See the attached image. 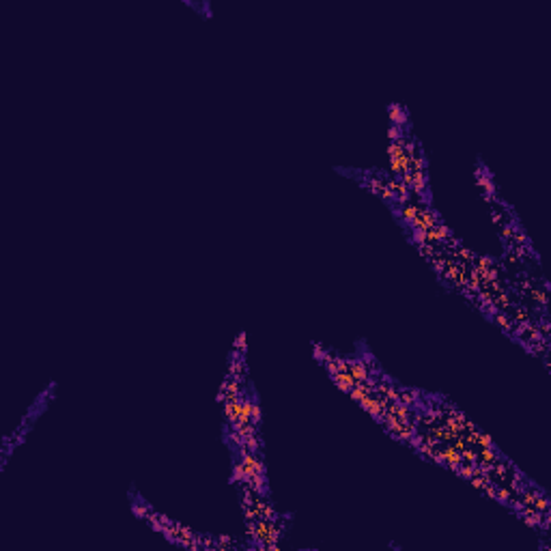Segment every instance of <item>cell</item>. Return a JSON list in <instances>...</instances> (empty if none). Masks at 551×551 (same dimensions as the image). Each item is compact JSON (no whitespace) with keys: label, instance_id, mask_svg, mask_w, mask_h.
I'll list each match as a JSON object with an SVG mask.
<instances>
[{"label":"cell","instance_id":"cell-1","mask_svg":"<svg viewBox=\"0 0 551 551\" xmlns=\"http://www.w3.org/2000/svg\"><path fill=\"white\" fill-rule=\"evenodd\" d=\"M388 116H390V125H396V127L409 125V112L403 108L401 104H390L388 106Z\"/></svg>","mask_w":551,"mask_h":551},{"label":"cell","instance_id":"cell-2","mask_svg":"<svg viewBox=\"0 0 551 551\" xmlns=\"http://www.w3.org/2000/svg\"><path fill=\"white\" fill-rule=\"evenodd\" d=\"M347 370L351 372L355 381H368V368H366L364 360H347Z\"/></svg>","mask_w":551,"mask_h":551},{"label":"cell","instance_id":"cell-3","mask_svg":"<svg viewBox=\"0 0 551 551\" xmlns=\"http://www.w3.org/2000/svg\"><path fill=\"white\" fill-rule=\"evenodd\" d=\"M388 136H390V142H401V140H405V132H403V127H396V125H390Z\"/></svg>","mask_w":551,"mask_h":551},{"label":"cell","instance_id":"cell-4","mask_svg":"<svg viewBox=\"0 0 551 551\" xmlns=\"http://www.w3.org/2000/svg\"><path fill=\"white\" fill-rule=\"evenodd\" d=\"M235 351H241L246 355V331L237 334V340H235Z\"/></svg>","mask_w":551,"mask_h":551}]
</instances>
